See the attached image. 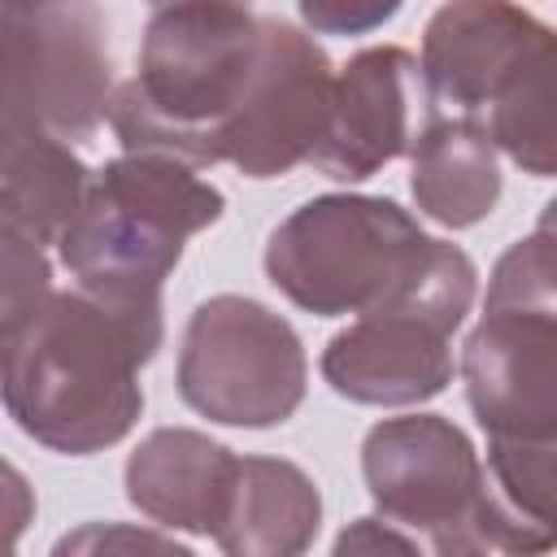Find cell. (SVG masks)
Returning a JSON list of instances; mask_svg holds the SVG:
<instances>
[{
  "instance_id": "cell-1",
  "label": "cell",
  "mask_w": 557,
  "mask_h": 557,
  "mask_svg": "<svg viewBox=\"0 0 557 557\" xmlns=\"http://www.w3.org/2000/svg\"><path fill=\"white\" fill-rule=\"evenodd\" d=\"M161 339V300L52 287L30 313L0 326L4 409L22 435L52 453H104L135 431L144 413L139 370Z\"/></svg>"
},
{
  "instance_id": "cell-2",
  "label": "cell",
  "mask_w": 557,
  "mask_h": 557,
  "mask_svg": "<svg viewBox=\"0 0 557 557\" xmlns=\"http://www.w3.org/2000/svg\"><path fill=\"white\" fill-rule=\"evenodd\" d=\"M261 65V17L231 0L152 9L135 74L113 91L109 126L126 152L218 165L222 135Z\"/></svg>"
},
{
  "instance_id": "cell-3",
  "label": "cell",
  "mask_w": 557,
  "mask_h": 557,
  "mask_svg": "<svg viewBox=\"0 0 557 557\" xmlns=\"http://www.w3.org/2000/svg\"><path fill=\"white\" fill-rule=\"evenodd\" d=\"M222 209L226 196L196 165L122 152L91 170L87 196L57 239V257L78 287L117 300H161L187 239L213 226Z\"/></svg>"
},
{
  "instance_id": "cell-4",
  "label": "cell",
  "mask_w": 557,
  "mask_h": 557,
  "mask_svg": "<svg viewBox=\"0 0 557 557\" xmlns=\"http://www.w3.org/2000/svg\"><path fill=\"white\" fill-rule=\"evenodd\" d=\"M479 292L466 248L431 239L418 265L322 348V379L352 405H422L453 383V335Z\"/></svg>"
},
{
  "instance_id": "cell-5",
  "label": "cell",
  "mask_w": 557,
  "mask_h": 557,
  "mask_svg": "<svg viewBox=\"0 0 557 557\" xmlns=\"http://www.w3.org/2000/svg\"><path fill=\"white\" fill-rule=\"evenodd\" d=\"M431 235L392 196L326 191L265 239V278L313 318L366 313L426 252Z\"/></svg>"
},
{
  "instance_id": "cell-6",
  "label": "cell",
  "mask_w": 557,
  "mask_h": 557,
  "mask_svg": "<svg viewBox=\"0 0 557 557\" xmlns=\"http://www.w3.org/2000/svg\"><path fill=\"white\" fill-rule=\"evenodd\" d=\"M174 383L187 409L218 426H283L309 387V357L296 326L252 296H209L191 309Z\"/></svg>"
},
{
  "instance_id": "cell-7",
  "label": "cell",
  "mask_w": 557,
  "mask_h": 557,
  "mask_svg": "<svg viewBox=\"0 0 557 557\" xmlns=\"http://www.w3.org/2000/svg\"><path fill=\"white\" fill-rule=\"evenodd\" d=\"M109 22L96 0L4 9V126L83 144L113 104Z\"/></svg>"
},
{
  "instance_id": "cell-8",
  "label": "cell",
  "mask_w": 557,
  "mask_h": 557,
  "mask_svg": "<svg viewBox=\"0 0 557 557\" xmlns=\"http://www.w3.org/2000/svg\"><path fill=\"white\" fill-rule=\"evenodd\" d=\"M361 479L379 518L444 557L483 553V457L444 413L383 418L361 440Z\"/></svg>"
},
{
  "instance_id": "cell-9",
  "label": "cell",
  "mask_w": 557,
  "mask_h": 557,
  "mask_svg": "<svg viewBox=\"0 0 557 557\" xmlns=\"http://www.w3.org/2000/svg\"><path fill=\"white\" fill-rule=\"evenodd\" d=\"M335 70L322 44L278 17H261L257 78L222 135V161L244 178H278L313 157L326 135Z\"/></svg>"
},
{
  "instance_id": "cell-10",
  "label": "cell",
  "mask_w": 557,
  "mask_h": 557,
  "mask_svg": "<svg viewBox=\"0 0 557 557\" xmlns=\"http://www.w3.org/2000/svg\"><path fill=\"white\" fill-rule=\"evenodd\" d=\"M435 96L426 87L422 61L409 48L374 44L348 57L335 74L331 122L309 165L335 183L374 178L396 157L413 152L418 135L435 117Z\"/></svg>"
},
{
  "instance_id": "cell-11",
  "label": "cell",
  "mask_w": 557,
  "mask_h": 557,
  "mask_svg": "<svg viewBox=\"0 0 557 557\" xmlns=\"http://www.w3.org/2000/svg\"><path fill=\"white\" fill-rule=\"evenodd\" d=\"M461 379L487 440L557 431V313L540 305H483L461 344Z\"/></svg>"
},
{
  "instance_id": "cell-12",
  "label": "cell",
  "mask_w": 557,
  "mask_h": 557,
  "mask_svg": "<svg viewBox=\"0 0 557 557\" xmlns=\"http://www.w3.org/2000/svg\"><path fill=\"white\" fill-rule=\"evenodd\" d=\"M548 30L518 0H444L422 30L418 57L435 104L466 117L487 113Z\"/></svg>"
},
{
  "instance_id": "cell-13",
  "label": "cell",
  "mask_w": 557,
  "mask_h": 557,
  "mask_svg": "<svg viewBox=\"0 0 557 557\" xmlns=\"http://www.w3.org/2000/svg\"><path fill=\"white\" fill-rule=\"evenodd\" d=\"M239 457L191 426H157L126 457V500L161 531L218 535Z\"/></svg>"
},
{
  "instance_id": "cell-14",
  "label": "cell",
  "mask_w": 557,
  "mask_h": 557,
  "mask_svg": "<svg viewBox=\"0 0 557 557\" xmlns=\"http://www.w3.org/2000/svg\"><path fill=\"white\" fill-rule=\"evenodd\" d=\"M496 139L479 117H431L409 152V191L422 218L466 231L500 200Z\"/></svg>"
},
{
  "instance_id": "cell-15",
  "label": "cell",
  "mask_w": 557,
  "mask_h": 557,
  "mask_svg": "<svg viewBox=\"0 0 557 557\" xmlns=\"http://www.w3.org/2000/svg\"><path fill=\"white\" fill-rule=\"evenodd\" d=\"M322 527L318 483L283 457H239L213 544L231 557H296Z\"/></svg>"
},
{
  "instance_id": "cell-16",
  "label": "cell",
  "mask_w": 557,
  "mask_h": 557,
  "mask_svg": "<svg viewBox=\"0 0 557 557\" xmlns=\"http://www.w3.org/2000/svg\"><path fill=\"white\" fill-rule=\"evenodd\" d=\"M479 535L483 553L557 548V431L487 440Z\"/></svg>"
},
{
  "instance_id": "cell-17",
  "label": "cell",
  "mask_w": 557,
  "mask_h": 557,
  "mask_svg": "<svg viewBox=\"0 0 557 557\" xmlns=\"http://www.w3.org/2000/svg\"><path fill=\"white\" fill-rule=\"evenodd\" d=\"M91 170L48 131H0V226L57 244L87 196Z\"/></svg>"
},
{
  "instance_id": "cell-18",
  "label": "cell",
  "mask_w": 557,
  "mask_h": 557,
  "mask_svg": "<svg viewBox=\"0 0 557 557\" xmlns=\"http://www.w3.org/2000/svg\"><path fill=\"white\" fill-rule=\"evenodd\" d=\"M496 148L531 178H557V30L518 65L509 87L487 109Z\"/></svg>"
},
{
  "instance_id": "cell-19",
  "label": "cell",
  "mask_w": 557,
  "mask_h": 557,
  "mask_svg": "<svg viewBox=\"0 0 557 557\" xmlns=\"http://www.w3.org/2000/svg\"><path fill=\"white\" fill-rule=\"evenodd\" d=\"M483 305H540L557 313V235L531 231L500 252Z\"/></svg>"
},
{
  "instance_id": "cell-20",
  "label": "cell",
  "mask_w": 557,
  "mask_h": 557,
  "mask_svg": "<svg viewBox=\"0 0 557 557\" xmlns=\"http://www.w3.org/2000/svg\"><path fill=\"white\" fill-rule=\"evenodd\" d=\"M0 244H4V283H0V326L17 322L22 313H30L48 292H52V265H48V244H39L35 235L17 231V226H0Z\"/></svg>"
},
{
  "instance_id": "cell-21",
  "label": "cell",
  "mask_w": 557,
  "mask_h": 557,
  "mask_svg": "<svg viewBox=\"0 0 557 557\" xmlns=\"http://www.w3.org/2000/svg\"><path fill=\"white\" fill-rule=\"evenodd\" d=\"M405 0H296L313 35H370L400 13Z\"/></svg>"
},
{
  "instance_id": "cell-22",
  "label": "cell",
  "mask_w": 557,
  "mask_h": 557,
  "mask_svg": "<svg viewBox=\"0 0 557 557\" xmlns=\"http://www.w3.org/2000/svg\"><path fill=\"white\" fill-rule=\"evenodd\" d=\"M374 548H396V553H418L422 548V540L418 535H409L405 527H396V522H379V518H357L352 527H344L339 531V540H335V553H374Z\"/></svg>"
},
{
  "instance_id": "cell-23",
  "label": "cell",
  "mask_w": 557,
  "mask_h": 557,
  "mask_svg": "<svg viewBox=\"0 0 557 557\" xmlns=\"http://www.w3.org/2000/svg\"><path fill=\"white\" fill-rule=\"evenodd\" d=\"M174 548V553H187V544L170 540V535H157V531H122V527H87L78 535H65L57 544V553H70V548Z\"/></svg>"
},
{
  "instance_id": "cell-24",
  "label": "cell",
  "mask_w": 557,
  "mask_h": 557,
  "mask_svg": "<svg viewBox=\"0 0 557 557\" xmlns=\"http://www.w3.org/2000/svg\"><path fill=\"white\" fill-rule=\"evenodd\" d=\"M535 231H548V235H557V196L540 209V218H535Z\"/></svg>"
},
{
  "instance_id": "cell-25",
  "label": "cell",
  "mask_w": 557,
  "mask_h": 557,
  "mask_svg": "<svg viewBox=\"0 0 557 557\" xmlns=\"http://www.w3.org/2000/svg\"><path fill=\"white\" fill-rule=\"evenodd\" d=\"M152 9H170V4H187V0H148ZM231 4H252V0H231Z\"/></svg>"
},
{
  "instance_id": "cell-26",
  "label": "cell",
  "mask_w": 557,
  "mask_h": 557,
  "mask_svg": "<svg viewBox=\"0 0 557 557\" xmlns=\"http://www.w3.org/2000/svg\"><path fill=\"white\" fill-rule=\"evenodd\" d=\"M30 4H44V0H4V9H30Z\"/></svg>"
}]
</instances>
